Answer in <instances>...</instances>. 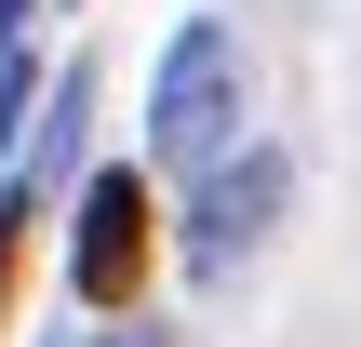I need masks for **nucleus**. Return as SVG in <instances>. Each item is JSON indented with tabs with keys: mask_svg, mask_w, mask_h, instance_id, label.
Segmentation results:
<instances>
[{
	"mask_svg": "<svg viewBox=\"0 0 361 347\" xmlns=\"http://www.w3.org/2000/svg\"><path fill=\"white\" fill-rule=\"evenodd\" d=\"M80 120H94V67H67V80H54V107H40V147H27V160H0V174H27V187H40L54 160H80Z\"/></svg>",
	"mask_w": 361,
	"mask_h": 347,
	"instance_id": "20e7f679",
	"label": "nucleus"
},
{
	"mask_svg": "<svg viewBox=\"0 0 361 347\" xmlns=\"http://www.w3.org/2000/svg\"><path fill=\"white\" fill-rule=\"evenodd\" d=\"M147 227H161L147 174H134V160H94V174H80V214H67V294H80L94 321L134 308V281H147V254H161Z\"/></svg>",
	"mask_w": 361,
	"mask_h": 347,
	"instance_id": "f03ea898",
	"label": "nucleus"
},
{
	"mask_svg": "<svg viewBox=\"0 0 361 347\" xmlns=\"http://www.w3.org/2000/svg\"><path fill=\"white\" fill-rule=\"evenodd\" d=\"M228 147H241V40H228L214 13H188L174 53H161V94H147V160L201 174V160H228Z\"/></svg>",
	"mask_w": 361,
	"mask_h": 347,
	"instance_id": "f257e3e1",
	"label": "nucleus"
},
{
	"mask_svg": "<svg viewBox=\"0 0 361 347\" xmlns=\"http://www.w3.org/2000/svg\"><path fill=\"white\" fill-rule=\"evenodd\" d=\"M281 187H295V174H281V147L201 160V201H188V267H201V281H228V267H241V241L281 214Z\"/></svg>",
	"mask_w": 361,
	"mask_h": 347,
	"instance_id": "7ed1b4c3",
	"label": "nucleus"
},
{
	"mask_svg": "<svg viewBox=\"0 0 361 347\" xmlns=\"http://www.w3.org/2000/svg\"><path fill=\"white\" fill-rule=\"evenodd\" d=\"M40 347H147V321L121 334V321H94V308H80V334H40Z\"/></svg>",
	"mask_w": 361,
	"mask_h": 347,
	"instance_id": "423d86ee",
	"label": "nucleus"
},
{
	"mask_svg": "<svg viewBox=\"0 0 361 347\" xmlns=\"http://www.w3.org/2000/svg\"><path fill=\"white\" fill-rule=\"evenodd\" d=\"M27 227H40V187L0 174V334H13V267H27Z\"/></svg>",
	"mask_w": 361,
	"mask_h": 347,
	"instance_id": "39448f33",
	"label": "nucleus"
},
{
	"mask_svg": "<svg viewBox=\"0 0 361 347\" xmlns=\"http://www.w3.org/2000/svg\"><path fill=\"white\" fill-rule=\"evenodd\" d=\"M27 13H40V0H0V53H27Z\"/></svg>",
	"mask_w": 361,
	"mask_h": 347,
	"instance_id": "0eeeda50",
	"label": "nucleus"
}]
</instances>
